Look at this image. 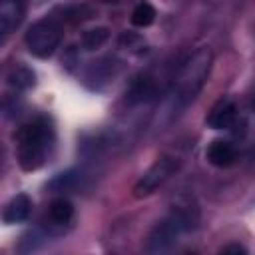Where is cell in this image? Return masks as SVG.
Here are the masks:
<instances>
[{"mask_svg": "<svg viewBox=\"0 0 255 255\" xmlns=\"http://www.w3.org/2000/svg\"><path fill=\"white\" fill-rule=\"evenodd\" d=\"M153 20H155V10H153V6H151L149 2H139V4L133 8V12H131V22H133V26L145 28V26H149Z\"/></svg>", "mask_w": 255, "mask_h": 255, "instance_id": "obj_14", "label": "cell"}, {"mask_svg": "<svg viewBox=\"0 0 255 255\" xmlns=\"http://www.w3.org/2000/svg\"><path fill=\"white\" fill-rule=\"evenodd\" d=\"M211 64H213V54L205 46L193 50L187 58H183L169 86V98L173 108H185L197 98V94L203 90L209 78Z\"/></svg>", "mask_w": 255, "mask_h": 255, "instance_id": "obj_3", "label": "cell"}, {"mask_svg": "<svg viewBox=\"0 0 255 255\" xmlns=\"http://www.w3.org/2000/svg\"><path fill=\"white\" fill-rule=\"evenodd\" d=\"M221 251L223 253H229V251H233V253H245V247H241V245H227Z\"/></svg>", "mask_w": 255, "mask_h": 255, "instance_id": "obj_15", "label": "cell"}, {"mask_svg": "<svg viewBox=\"0 0 255 255\" xmlns=\"http://www.w3.org/2000/svg\"><path fill=\"white\" fill-rule=\"evenodd\" d=\"M48 217L54 225H66L72 221L74 217V205L70 199L66 197H56L52 199L50 207H48Z\"/></svg>", "mask_w": 255, "mask_h": 255, "instance_id": "obj_10", "label": "cell"}, {"mask_svg": "<svg viewBox=\"0 0 255 255\" xmlns=\"http://www.w3.org/2000/svg\"><path fill=\"white\" fill-rule=\"evenodd\" d=\"M34 82H36L34 80V72L30 68L22 66V64L12 66L10 72H8V84L14 86L16 90H28V88L34 86Z\"/></svg>", "mask_w": 255, "mask_h": 255, "instance_id": "obj_11", "label": "cell"}, {"mask_svg": "<svg viewBox=\"0 0 255 255\" xmlns=\"http://www.w3.org/2000/svg\"><path fill=\"white\" fill-rule=\"evenodd\" d=\"M205 124L211 128V129H231L235 124H237V106L231 98H219L207 118H205Z\"/></svg>", "mask_w": 255, "mask_h": 255, "instance_id": "obj_6", "label": "cell"}, {"mask_svg": "<svg viewBox=\"0 0 255 255\" xmlns=\"http://www.w3.org/2000/svg\"><path fill=\"white\" fill-rule=\"evenodd\" d=\"M153 90H155L153 80H151L149 76H139V78H135V82L131 84L128 98H129V102H145L147 98L153 96Z\"/></svg>", "mask_w": 255, "mask_h": 255, "instance_id": "obj_12", "label": "cell"}, {"mask_svg": "<svg viewBox=\"0 0 255 255\" xmlns=\"http://www.w3.org/2000/svg\"><path fill=\"white\" fill-rule=\"evenodd\" d=\"M199 223V207L195 199L187 193H181L169 205V211L163 219H159L147 235L145 251L147 253H161L171 249L179 237L187 231H193Z\"/></svg>", "mask_w": 255, "mask_h": 255, "instance_id": "obj_1", "label": "cell"}, {"mask_svg": "<svg viewBox=\"0 0 255 255\" xmlns=\"http://www.w3.org/2000/svg\"><path fill=\"white\" fill-rule=\"evenodd\" d=\"M102 2H116V0H102Z\"/></svg>", "mask_w": 255, "mask_h": 255, "instance_id": "obj_16", "label": "cell"}, {"mask_svg": "<svg viewBox=\"0 0 255 255\" xmlns=\"http://www.w3.org/2000/svg\"><path fill=\"white\" fill-rule=\"evenodd\" d=\"M205 157L215 167H231L237 161V149L227 139H215V141L209 143V147L205 151Z\"/></svg>", "mask_w": 255, "mask_h": 255, "instance_id": "obj_7", "label": "cell"}, {"mask_svg": "<svg viewBox=\"0 0 255 255\" xmlns=\"http://www.w3.org/2000/svg\"><path fill=\"white\" fill-rule=\"evenodd\" d=\"M179 165H181V161L175 155H161V157H157L149 165V169L133 185V195L137 199H141V197H147V195L155 193V189H159L179 169Z\"/></svg>", "mask_w": 255, "mask_h": 255, "instance_id": "obj_5", "label": "cell"}, {"mask_svg": "<svg viewBox=\"0 0 255 255\" xmlns=\"http://www.w3.org/2000/svg\"><path fill=\"white\" fill-rule=\"evenodd\" d=\"M14 139L18 165L24 171H36L48 161L54 149L56 131L46 116H36L18 128Z\"/></svg>", "mask_w": 255, "mask_h": 255, "instance_id": "obj_2", "label": "cell"}, {"mask_svg": "<svg viewBox=\"0 0 255 255\" xmlns=\"http://www.w3.org/2000/svg\"><path fill=\"white\" fill-rule=\"evenodd\" d=\"M30 211H32V199L26 193H18L6 203L4 211H2V219L6 225L22 223L30 217Z\"/></svg>", "mask_w": 255, "mask_h": 255, "instance_id": "obj_9", "label": "cell"}, {"mask_svg": "<svg viewBox=\"0 0 255 255\" xmlns=\"http://www.w3.org/2000/svg\"><path fill=\"white\" fill-rule=\"evenodd\" d=\"M110 38V30L106 26H98V28H92L88 32H84L82 36V44L86 50H98L100 46H104Z\"/></svg>", "mask_w": 255, "mask_h": 255, "instance_id": "obj_13", "label": "cell"}, {"mask_svg": "<svg viewBox=\"0 0 255 255\" xmlns=\"http://www.w3.org/2000/svg\"><path fill=\"white\" fill-rule=\"evenodd\" d=\"M253 106H255V98H253Z\"/></svg>", "mask_w": 255, "mask_h": 255, "instance_id": "obj_17", "label": "cell"}, {"mask_svg": "<svg viewBox=\"0 0 255 255\" xmlns=\"http://www.w3.org/2000/svg\"><path fill=\"white\" fill-rule=\"evenodd\" d=\"M62 36H64V30L58 20L42 18V20H36L26 30L24 42H26V48L30 50V54H34L36 58H48L60 46Z\"/></svg>", "mask_w": 255, "mask_h": 255, "instance_id": "obj_4", "label": "cell"}, {"mask_svg": "<svg viewBox=\"0 0 255 255\" xmlns=\"http://www.w3.org/2000/svg\"><path fill=\"white\" fill-rule=\"evenodd\" d=\"M24 18V4L22 0H0V32L8 36L14 32Z\"/></svg>", "mask_w": 255, "mask_h": 255, "instance_id": "obj_8", "label": "cell"}]
</instances>
